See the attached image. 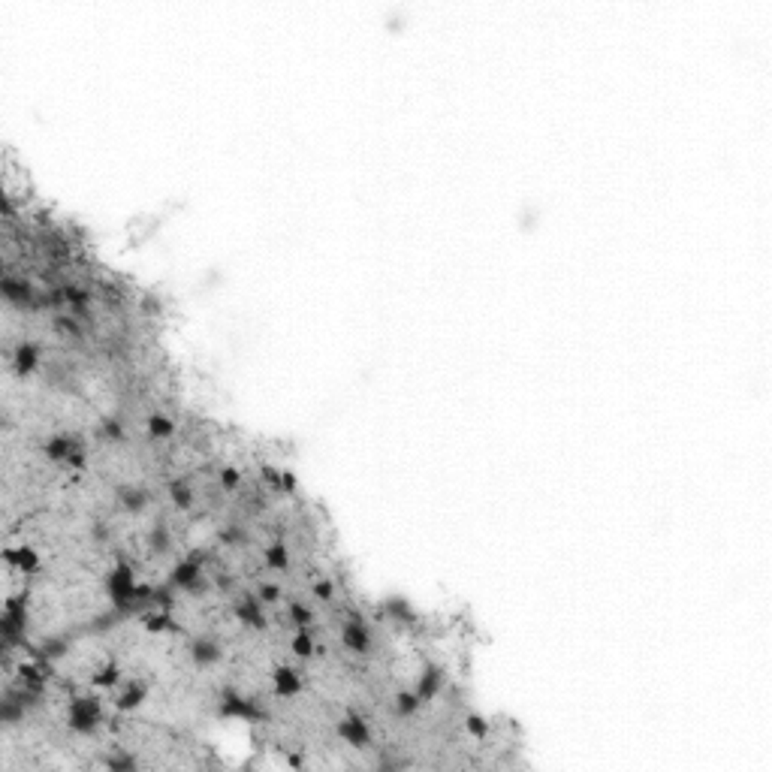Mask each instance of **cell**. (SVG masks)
Here are the masks:
<instances>
[{"label": "cell", "instance_id": "1", "mask_svg": "<svg viewBox=\"0 0 772 772\" xmlns=\"http://www.w3.org/2000/svg\"><path fill=\"white\" fill-rule=\"evenodd\" d=\"M106 588H109V597L112 603L121 610V607H130L133 601V592H136V577H133V567L118 562L112 567V573L106 577Z\"/></svg>", "mask_w": 772, "mask_h": 772}, {"label": "cell", "instance_id": "2", "mask_svg": "<svg viewBox=\"0 0 772 772\" xmlns=\"http://www.w3.org/2000/svg\"><path fill=\"white\" fill-rule=\"evenodd\" d=\"M100 703L94 697H75L70 703V727L75 733H94L97 724H100Z\"/></svg>", "mask_w": 772, "mask_h": 772}, {"label": "cell", "instance_id": "3", "mask_svg": "<svg viewBox=\"0 0 772 772\" xmlns=\"http://www.w3.org/2000/svg\"><path fill=\"white\" fill-rule=\"evenodd\" d=\"M172 586L176 588H187V592H200L202 588V570H200V562H193V558H184V562H178L176 567H172L169 573Z\"/></svg>", "mask_w": 772, "mask_h": 772}, {"label": "cell", "instance_id": "4", "mask_svg": "<svg viewBox=\"0 0 772 772\" xmlns=\"http://www.w3.org/2000/svg\"><path fill=\"white\" fill-rule=\"evenodd\" d=\"M221 715L224 718H241V721H260L263 712L254 706V700L239 697V694H226L221 700Z\"/></svg>", "mask_w": 772, "mask_h": 772}, {"label": "cell", "instance_id": "5", "mask_svg": "<svg viewBox=\"0 0 772 772\" xmlns=\"http://www.w3.org/2000/svg\"><path fill=\"white\" fill-rule=\"evenodd\" d=\"M338 736H341L347 745H353V748H365L368 743H372L368 724L362 721L359 715H347L344 721H338Z\"/></svg>", "mask_w": 772, "mask_h": 772}, {"label": "cell", "instance_id": "6", "mask_svg": "<svg viewBox=\"0 0 772 772\" xmlns=\"http://www.w3.org/2000/svg\"><path fill=\"white\" fill-rule=\"evenodd\" d=\"M341 642L350 649V652L365 655L368 649H372V634H368V627L362 622H347L341 627Z\"/></svg>", "mask_w": 772, "mask_h": 772}, {"label": "cell", "instance_id": "7", "mask_svg": "<svg viewBox=\"0 0 772 772\" xmlns=\"http://www.w3.org/2000/svg\"><path fill=\"white\" fill-rule=\"evenodd\" d=\"M191 658L196 667H211V664L221 661V642L211 637H200L191 642Z\"/></svg>", "mask_w": 772, "mask_h": 772}, {"label": "cell", "instance_id": "8", "mask_svg": "<svg viewBox=\"0 0 772 772\" xmlns=\"http://www.w3.org/2000/svg\"><path fill=\"white\" fill-rule=\"evenodd\" d=\"M272 688H275L278 697H296L299 688H302L299 670H293V667H278L275 673H272Z\"/></svg>", "mask_w": 772, "mask_h": 772}, {"label": "cell", "instance_id": "9", "mask_svg": "<svg viewBox=\"0 0 772 772\" xmlns=\"http://www.w3.org/2000/svg\"><path fill=\"white\" fill-rule=\"evenodd\" d=\"M441 688H444V670L435 667V664H429V667L422 670L420 682H416V694H420V700L426 703V700H435L437 694H441Z\"/></svg>", "mask_w": 772, "mask_h": 772}, {"label": "cell", "instance_id": "10", "mask_svg": "<svg viewBox=\"0 0 772 772\" xmlns=\"http://www.w3.org/2000/svg\"><path fill=\"white\" fill-rule=\"evenodd\" d=\"M145 697H148V685L127 682L118 691V697H115V709H118V712H133L136 706H142V700H145Z\"/></svg>", "mask_w": 772, "mask_h": 772}, {"label": "cell", "instance_id": "11", "mask_svg": "<svg viewBox=\"0 0 772 772\" xmlns=\"http://www.w3.org/2000/svg\"><path fill=\"white\" fill-rule=\"evenodd\" d=\"M3 558H6L10 564L19 567L21 573H34L36 567H40V555H36L34 546H19V549L6 546V549H3Z\"/></svg>", "mask_w": 772, "mask_h": 772}, {"label": "cell", "instance_id": "12", "mask_svg": "<svg viewBox=\"0 0 772 772\" xmlns=\"http://www.w3.org/2000/svg\"><path fill=\"white\" fill-rule=\"evenodd\" d=\"M236 616L245 625H251V627H263V625H266V618H263V601H260V597H251V594H245L236 603Z\"/></svg>", "mask_w": 772, "mask_h": 772}, {"label": "cell", "instance_id": "13", "mask_svg": "<svg viewBox=\"0 0 772 772\" xmlns=\"http://www.w3.org/2000/svg\"><path fill=\"white\" fill-rule=\"evenodd\" d=\"M36 365H40V350H36L34 344H19L12 353V368L19 374H30L36 372Z\"/></svg>", "mask_w": 772, "mask_h": 772}, {"label": "cell", "instance_id": "14", "mask_svg": "<svg viewBox=\"0 0 772 772\" xmlns=\"http://www.w3.org/2000/svg\"><path fill=\"white\" fill-rule=\"evenodd\" d=\"M118 504L124 507L127 513H139V510H145V504H148V492L136 489V486H121L118 489Z\"/></svg>", "mask_w": 772, "mask_h": 772}, {"label": "cell", "instance_id": "15", "mask_svg": "<svg viewBox=\"0 0 772 772\" xmlns=\"http://www.w3.org/2000/svg\"><path fill=\"white\" fill-rule=\"evenodd\" d=\"M0 290H3V296L10 302H15V305H27L30 302V284L27 281H19V278L6 275L3 281H0Z\"/></svg>", "mask_w": 772, "mask_h": 772}, {"label": "cell", "instance_id": "16", "mask_svg": "<svg viewBox=\"0 0 772 772\" xmlns=\"http://www.w3.org/2000/svg\"><path fill=\"white\" fill-rule=\"evenodd\" d=\"M79 441H73L70 435H55L49 444H45V456H49L51 461H67V456L73 453V446Z\"/></svg>", "mask_w": 772, "mask_h": 772}, {"label": "cell", "instance_id": "17", "mask_svg": "<svg viewBox=\"0 0 772 772\" xmlns=\"http://www.w3.org/2000/svg\"><path fill=\"white\" fill-rule=\"evenodd\" d=\"M263 558H266V567H272V570H287V567H290V549H287L284 543H272V546H266Z\"/></svg>", "mask_w": 772, "mask_h": 772}, {"label": "cell", "instance_id": "18", "mask_svg": "<svg viewBox=\"0 0 772 772\" xmlns=\"http://www.w3.org/2000/svg\"><path fill=\"white\" fill-rule=\"evenodd\" d=\"M118 679H121V667L115 661H109V664H103L94 676H91V685H94V688H115Z\"/></svg>", "mask_w": 772, "mask_h": 772}, {"label": "cell", "instance_id": "19", "mask_svg": "<svg viewBox=\"0 0 772 772\" xmlns=\"http://www.w3.org/2000/svg\"><path fill=\"white\" fill-rule=\"evenodd\" d=\"M290 652L296 658H311L314 655V634L308 631V627H299V634H293Z\"/></svg>", "mask_w": 772, "mask_h": 772}, {"label": "cell", "instance_id": "20", "mask_svg": "<svg viewBox=\"0 0 772 772\" xmlns=\"http://www.w3.org/2000/svg\"><path fill=\"white\" fill-rule=\"evenodd\" d=\"M19 676H21V685H25L27 694H40V691H43L45 679H43L40 667H34V664H21V667H19Z\"/></svg>", "mask_w": 772, "mask_h": 772}, {"label": "cell", "instance_id": "21", "mask_svg": "<svg viewBox=\"0 0 772 772\" xmlns=\"http://www.w3.org/2000/svg\"><path fill=\"white\" fill-rule=\"evenodd\" d=\"M148 435L157 437V441L172 437V435H176V422H172L169 416H163V413H151L148 416Z\"/></svg>", "mask_w": 772, "mask_h": 772}, {"label": "cell", "instance_id": "22", "mask_svg": "<svg viewBox=\"0 0 772 772\" xmlns=\"http://www.w3.org/2000/svg\"><path fill=\"white\" fill-rule=\"evenodd\" d=\"M142 622H145V631H151V634H160V631H178V625L172 622V616L169 612H148L145 618H142Z\"/></svg>", "mask_w": 772, "mask_h": 772}, {"label": "cell", "instance_id": "23", "mask_svg": "<svg viewBox=\"0 0 772 772\" xmlns=\"http://www.w3.org/2000/svg\"><path fill=\"white\" fill-rule=\"evenodd\" d=\"M169 498H172V504H176V507L187 510V507L193 504V489L187 486V480H172L169 483Z\"/></svg>", "mask_w": 772, "mask_h": 772}, {"label": "cell", "instance_id": "24", "mask_svg": "<svg viewBox=\"0 0 772 772\" xmlns=\"http://www.w3.org/2000/svg\"><path fill=\"white\" fill-rule=\"evenodd\" d=\"M420 694L416 691H401V694H396V712L401 715V718H411L416 709H420Z\"/></svg>", "mask_w": 772, "mask_h": 772}, {"label": "cell", "instance_id": "25", "mask_svg": "<svg viewBox=\"0 0 772 772\" xmlns=\"http://www.w3.org/2000/svg\"><path fill=\"white\" fill-rule=\"evenodd\" d=\"M290 618H293V622H296L299 627H308V625H311V622H314V612H311V610H308V607H305V603H299V601H293V603H290Z\"/></svg>", "mask_w": 772, "mask_h": 772}, {"label": "cell", "instance_id": "26", "mask_svg": "<svg viewBox=\"0 0 772 772\" xmlns=\"http://www.w3.org/2000/svg\"><path fill=\"white\" fill-rule=\"evenodd\" d=\"M67 652H70V642H67V640H45L43 649H40L43 658H60Z\"/></svg>", "mask_w": 772, "mask_h": 772}, {"label": "cell", "instance_id": "27", "mask_svg": "<svg viewBox=\"0 0 772 772\" xmlns=\"http://www.w3.org/2000/svg\"><path fill=\"white\" fill-rule=\"evenodd\" d=\"M465 730L471 733V736H477V739H483L489 733V721L483 715H468V721H465Z\"/></svg>", "mask_w": 772, "mask_h": 772}, {"label": "cell", "instance_id": "28", "mask_svg": "<svg viewBox=\"0 0 772 772\" xmlns=\"http://www.w3.org/2000/svg\"><path fill=\"white\" fill-rule=\"evenodd\" d=\"M55 329L64 332V335H70V338H79V335H82L79 323H75L73 317H67V314H58V317H55Z\"/></svg>", "mask_w": 772, "mask_h": 772}, {"label": "cell", "instance_id": "29", "mask_svg": "<svg viewBox=\"0 0 772 772\" xmlns=\"http://www.w3.org/2000/svg\"><path fill=\"white\" fill-rule=\"evenodd\" d=\"M148 543H151V549H154V552H166V549H169V531L157 525L154 531L148 534Z\"/></svg>", "mask_w": 772, "mask_h": 772}, {"label": "cell", "instance_id": "30", "mask_svg": "<svg viewBox=\"0 0 772 772\" xmlns=\"http://www.w3.org/2000/svg\"><path fill=\"white\" fill-rule=\"evenodd\" d=\"M100 431L109 437V441H124V426H121L118 420H106L100 426Z\"/></svg>", "mask_w": 772, "mask_h": 772}, {"label": "cell", "instance_id": "31", "mask_svg": "<svg viewBox=\"0 0 772 772\" xmlns=\"http://www.w3.org/2000/svg\"><path fill=\"white\" fill-rule=\"evenodd\" d=\"M239 483H241V474L236 471V468H224V471H221V486L226 492H232V489H239Z\"/></svg>", "mask_w": 772, "mask_h": 772}, {"label": "cell", "instance_id": "32", "mask_svg": "<svg viewBox=\"0 0 772 772\" xmlns=\"http://www.w3.org/2000/svg\"><path fill=\"white\" fill-rule=\"evenodd\" d=\"M106 767L109 769H136V760L127 758V754H115V758L106 760Z\"/></svg>", "mask_w": 772, "mask_h": 772}, {"label": "cell", "instance_id": "33", "mask_svg": "<svg viewBox=\"0 0 772 772\" xmlns=\"http://www.w3.org/2000/svg\"><path fill=\"white\" fill-rule=\"evenodd\" d=\"M278 594H281V592H278L275 586H266V582H263V586L256 588V597H260L263 603H275V601H278Z\"/></svg>", "mask_w": 772, "mask_h": 772}, {"label": "cell", "instance_id": "34", "mask_svg": "<svg viewBox=\"0 0 772 772\" xmlns=\"http://www.w3.org/2000/svg\"><path fill=\"white\" fill-rule=\"evenodd\" d=\"M67 465H70V468H82V465H85V450H82V444L73 446V453L67 456Z\"/></svg>", "mask_w": 772, "mask_h": 772}, {"label": "cell", "instance_id": "35", "mask_svg": "<svg viewBox=\"0 0 772 772\" xmlns=\"http://www.w3.org/2000/svg\"><path fill=\"white\" fill-rule=\"evenodd\" d=\"M221 540H224V543H241V540H245V534H241L239 528H224V531H221Z\"/></svg>", "mask_w": 772, "mask_h": 772}, {"label": "cell", "instance_id": "36", "mask_svg": "<svg viewBox=\"0 0 772 772\" xmlns=\"http://www.w3.org/2000/svg\"><path fill=\"white\" fill-rule=\"evenodd\" d=\"M314 594L323 597V601H329V597H332V582H329V579H320V582L314 586Z\"/></svg>", "mask_w": 772, "mask_h": 772}, {"label": "cell", "instance_id": "37", "mask_svg": "<svg viewBox=\"0 0 772 772\" xmlns=\"http://www.w3.org/2000/svg\"><path fill=\"white\" fill-rule=\"evenodd\" d=\"M281 489H284V492H296V474H293V471H284V474H281Z\"/></svg>", "mask_w": 772, "mask_h": 772}]
</instances>
